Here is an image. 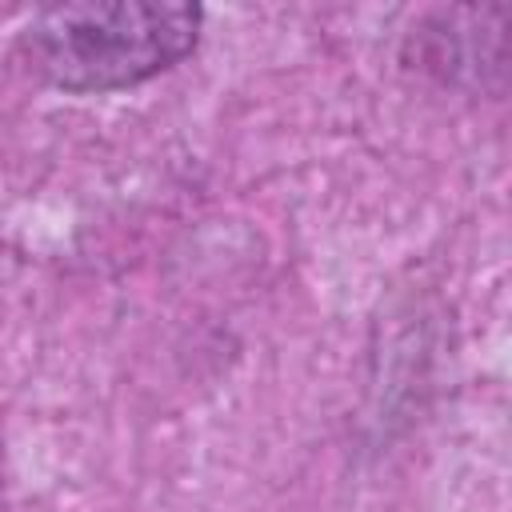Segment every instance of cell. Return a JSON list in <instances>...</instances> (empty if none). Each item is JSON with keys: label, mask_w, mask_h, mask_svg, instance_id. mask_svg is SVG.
I'll return each mask as SVG.
<instances>
[{"label": "cell", "mask_w": 512, "mask_h": 512, "mask_svg": "<svg viewBox=\"0 0 512 512\" xmlns=\"http://www.w3.org/2000/svg\"><path fill=\"white\" fill-rule=\"evenodd\" d=\"M196 4H52L40 8L20 48L36 76L64 92H116L180 64L200 40Z\"/></svg>", "instance_id": "cell-1"}]
</instances>
